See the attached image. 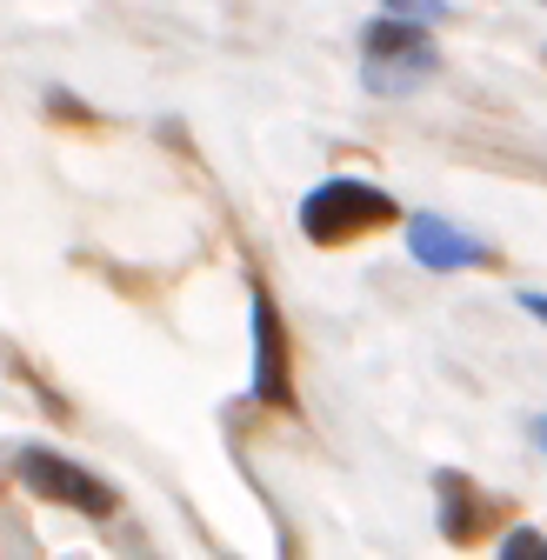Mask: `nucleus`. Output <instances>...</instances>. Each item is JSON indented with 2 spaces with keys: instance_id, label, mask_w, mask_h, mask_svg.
Here are the masks:
<instances>
[{
  "instance_id": "nucleus-1",
  "label": "nucleus",
  "mask_w": 547,
  "mask_h": 560,
  "mask_svg": "<svg viewBox=\"0 0 547 560\" xmlns=\"http://www.w3.org/2000/svg\"><path fill=\"white\" fill-rule=\"evenodd\" d=\"M394 214H400V207H394L381 187L334 174V180H321V187L301 200V234H307L314 247H348V241H361L368 228H387Z\"/></svg>"
},
{
  "instance_id": "nucleus-2",
  "label": "nucleus",
  "mask_w": 547,
  "mask_h": 560,
  "mask_svg": "<svg viewBox=\"0 0 547 560\" xmlns=\"http://www.w3.org/2000/svg\"><path fill=\"white\" fill-rule=\"evenodd\" d=\"M434 74V47H428V27H407V14H387L368 27V54H361V81L368 94H415L421 81Z\"/></svg>"
},
{
  "instance_id": "nucleus-3",
  "label": "nucleus",
  "mask_w": 547,
  "mask_h": 560,
  "mask_svg": "<svg viewBox=\"0 0 547 560\" xmlns=\"http://www.w3.org/2000/svg\"><path fill=\"white\" fill-rule=\"evenodd\" d=\"M21 480L34 487L40 501H54V508H74V514H94V521L114 514V487L94 480L81 460L54 454V447H21Z\"/></svg>"
},
{
  "instance_id": "nucleus-4",
  "label": "nucleus",
  "mask_w": 547,
  "mask_h": 560,
  "mask_svg": "<svg viewBox=\"0 0 547 560\" xmlns=\"http://www.w3.org/2000/svg\"><path fill=\"white\" fill-rule=\"evenodd\" d=\"M254 400H260V407H294L288 327H281V307H274L267 294H254Z\"/></svg>"
},
{
  "instance_id": "nucleus-5",
  "label": "nucleus",
  "mask_w": 547,
  "mask_h": 560,
  "mask_svg": "<svg viewBox=\"0 0 547 560\" xmlns=\"http://www.w3.org/2000/svg\"><path fill=\"white\" fill-rule=\"evenodd\" d=\"M407 247H415V260H421V267H434V273H454V267L488 260V254H481V241L461 234V228H454V221H441V214H415V221H407Z\"/></svg>"
},
{
  "instance_id": "nucleus-6",
  "label": "nucleus",
  "mask_w": 547,
  "mask_h": 560,
  "mask_svg": "<svg viewBox=\"0 0 547 560\" xmlns=\"http://www.w3.org/2000/svg\"><path fill=\"white\" fill-rule=\"evenodd\" d=\"M434 494H441V534H447L454 547L481 534V494H474L461 474H434Z\"/></svg>"
},
{
  "instance_id": "nucleus-7",
  "label": "nucleus",
  "mask_w": 547,
  "mask_h": 560,
  "mask_svg": "<svg viewBox=\"0 0 547 560\" xmlns=\"http://www.w3.org/2000/svg\"><path fill=\"white\" fill-rule=\"evenodd\" d=\"M387 14H407V21H447V0H387Z\"/></svg>"
},
{
  "instance_id": "nucleus-8",
  "label": "nucleus",
  "mask_w": 547,
  "mask_h": 560,
  "mask_svg": "<svg viewBox=\"0 0 547 560\" xmlns=\"http://www.w3.org/2000/svg\"><path fill=\"white\" fill-rule=\"evenodd\" d=\"M501 553H547V534H534V527H514V534L501 540Z\"/></svg>"
},
{
  "instance_id": "nucleus-9",
  "label": "nucleus",
  "mask_w": 547,
  "mask_h": 560,
  "mask_svg": "<svg viewBox=\"0 0 547 560\" xmlns=\"http://www.w3.org/2000/svg\"><path fill=\"white\" fill-rule=\"evenodd\" d=\"M527 434H534V447L547 454V413H534V420H527Z\"/></svg>"
},
{
  "instance_id": "nucleus-10",
  "label": "nucleus",
  "mask_w": 547,
  "mask_h": 560,
  "mask_svg": "<svg viewBox=\"0 0 547 560\" xmlns=\"http://www.w3.org/2000/svg\"><path fill=\"white\" fill-rule=\"evenodd\" d=\"M521 307H527L534 320H547V294H521Z\"/></svg>"
}]
</instances>
